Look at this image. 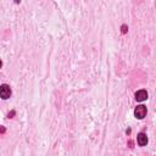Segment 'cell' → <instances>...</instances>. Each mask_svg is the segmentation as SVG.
<instances>
[{
    "instance_id": "277c9868",
    "label": "cell",
    "mask_w": 156,
    "mask_h": 156,
    "mask_svg": "<svg viewBox=\"0 0 156 156\" xmlns=\"http://www.w3.org/2000/svg\"><path fill=\"white\" fill-rule=\"evenodd\" d=\"M138 144L140 147H144V145L148 144V137L145 136L144 133H139L138 134Z\"/></svg>"
},
{
    "instance_id": "6da1fadb",
    "label": "cell",
    "mask_w": 156,
    "mask_h": 156,
    "mask_svg": "<svg viewBox=\"0 0 156 156\" xmlns=\"http://www.w3.org/2000/svg\"><path fill=\"white\" fill-rule=\"evenodd\" d=\"M134 115H136L137 118L142 119L144 118L145 116H147V107H145L144 105H139L136 107V110H134Z\"/></svg>"
},
{
    "instance_id": "5b68a950",
    "label": "cell",
    "mask_w": 156,
    "mask_h": 156,
    "mask_svg": "<svg viewBox=\"0 0 156 156\" xmlns=\"http://www.w3.org/2000/svg\"><path fill=\"white\" fill-rule=\"evenodd\" d=\"M127 26H122V33H126L127 32Z\"/></svg>"
},
{
    "instance_id": "7a4b0ae2",
    "label": "cell",
    "mask_w": 156,
    "mask_h": 156,
    "mask_svg": "<svg viewBox=\"0 0 156 156\" xmlns=\"http://www.w3.org/2000/svg\"><path fill=\"white\" fill-rule=\"evenodd\" d=\"M0 95H1V98L4 99V100H6V99L10 98V95H11V89H10V87L7 84H3L1 85V89H0Z\"/></svg>"
},
{
    "instance_id": "3957f363",
    "label": "cell",
    "mask_w": 156,
    "mask_h": 156,
    "mask_svg": "<svg viewBox=\"0 0 156 156\" xmlns=\"http://www.w3.org/2000/svg\"><path fill=\"white\" fill-rule=\"evenodd\" d=\"M136 99L137 101H144L148 99V93L147 90H139L136 93Z\"/></svg>"
}]
</instances>
